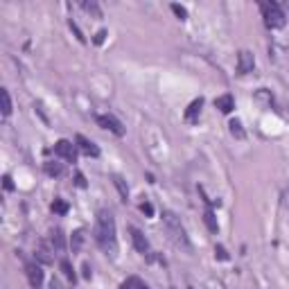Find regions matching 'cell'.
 <instances>
[{
  "label": "cell",
  "mask_w": 289,
  "mask_h": 289,
  "mask_svg": "<svg viewBox=\"0 0 289 289\" xmlns=\"http://www.w3.org/2000/svg\"><path fill=\"white\" fill-rule=\"evenodd\" d=\"M81 9H86L88 14H93L95 18H102V12H100V7L95 3H81Z\"/></svg>",
  "instance_id": "19"
},
{
  "label": "cell",
  "mask_w": 289,
  "mask_h": 289,
  "mask_svg": "<svg viewBox=\"0 0 289 289\" xmlns=\"http://www.w3.org/2000/svg\"><path fill=\"white\" fill-rule=\"evenodd\" d=\"M201 107H204V100H195V102L190 104V107H187V111H185V120L187 122H197V118H199V113H201Z\"/></svg>",
  "instance_id": "13"
},
{
  "label": "cell",
  "mask_w": 289,
  "mask_h": 289,
  "mask_svg": "<svg viewBox=\"0 0 289 289\" xmlns=\"http://www.w3.org/2000/svg\"><path fill=\"white\" fill-rule=\"evenodd\" d=\"M269 57H271L273 61H276L278 66H282V68H289V50L282 45H276L273 43L271 47H269Z\"/></svg>",
  "instance_id": "6"
},
{
  "label": "cell",
  "mask_w": 289,
  "mask_h": 289,
  "mask_svg": "<svg viewBox=\"0 0 289 289\" xmlns=\"http://www.w3.org/2000/svg\"><path fill=\"white\" fill-rule=\"evenodd\" d=\"M50 244H52V249H55V251H66V239H64V233H61L59 228H55L50 233Z\"/></svg>",
  "instance_id": "14"
},
{
  "label": "cell",
  "mask_w": 289,
  "mask_h": 289,
  "mask_svg": "<svg viewBox=\"0 0 289 289\" xmlns=\"http://www.w3.org/2000/svg\"><path fill=\"white\" fill-rule=\"evenodd\" d=\"M113 183H115V187L120 190V197H122V201H127V199H129V187L124 185V181L120 179V176H113Z\"/></svg>",
  "instance_id": "17"
},
{
  "label": "cell",
  "mask_w": 289,
  "mask_h": 289,
  "mask_svg": "<svg viewBox=\"0 0 289 289\" xmlns=\"http://www.w3.org/2000/svg\"><path fill=\"white\" fill-rule=\"evenodd\" d=\"M81 242H84V230H77V233L72 235V251H79Z\"/></svg>",
  "instance_id": "23"
},
{
  "label": "cell",
  "mask_w": 289,
  "mask_h": 289,
  "mask_svg": "<svg viewBox=\"0 0 289 289\" xmlns=\"http://www.w3.org/2000/svg\"><path fill=\"white\" fill-rule=\"evenodd\" d=\"M215 107L221 111V113H230V111L235 109V100L233 95H221V98L215 100Z\"/></svg>",
  "instance_id": "12"
},
{
  "label": "cell",
  "mask_w": 289,
  "mask_h": 289,
  "mask_svg": "<svg viewBox=\"0 0 289 289\" xmlns=\"http://www.w3.org/2000/svg\"><path fill=\"white\" fill-rule=\"evenodd\" d=\"M52 210L55 213H59V215H64L66 210H68V206H66V201H61V199H57L55 204H52Z\"/></svg>",
  "instance_id": "24"
},
{
  "label": "cell",
  "mask_w": 289,
  "mask_h": 289,
  "mask_svg": "<svg viewBox=\"0 0 289 289\" xmlns=\"http://www.w3.org/2000/svg\"><path fill=\"white\" fill-rule=\"evenodd\" d=\"M204 219H206V224H208V228L213 230V233H217V230H219V226H217V221H215V215H213V210H206Z\"/></svg>",
  "instance_id": "21"
},
{
  "label": "cell",
  "mask_w": 289,
  "mask_h": 289,
  "mask_svg": "<svg viewBox=\"0 0 289 289\" xmlns=\"http://www.w3.org/2000/svg\"><path fill=\"white\" fill-rule=\"evenodd\" d=\"M120 289H149L144 282L140 280V278H136V276H131V278H127V280L122 282V287Z\"/></svg>",
  "instance_id": "16"
},
{
  "label": "cell",
  "mask_w": 289,
  "mask_h": 289,
  "mask_svg": "<svg viewBox=\"0 0 289 289\" xmlns=\"http://www.w3.org/2000/svg\"><path fill=\"white\" fill-rule=\"evenodd\" d=\"M95 242L107 255L118 253V237H115V219L109 210H100L95 221Z\"/></svg>",
  "instance_id": "1"
},
{
  "label": "cell",
  "mask_w": 289,
  "mask_h": 289,
  "mask_svg": "<svg viewBox=\"0 0 289 289\" xmlns=\"http://www.w3.org/2000/svg\"><path fill=\"white\" fill-rule=\"evenodd\" d=\"M50 289H66V287L61 285V280H52L50 282Z\"/></svg>",
  "instance_id": "28"
},
{
  "label": "cell",
  "mask_w": 289,
  "mask_h": 289,
  "mask_svg": "<svg viewBox=\"0 0 289 289\" xmlns=\"http://www.w3.org/2000/svg\"><path fill=\"white\" fill-rule=\"evenodd\" d=\"M260 9H262L264 25H267L269 30H280V27H285L287 16H285V12H282V7L278 3H262L260 5Z\"/></svg>",
  "instance_id": "3"
},
{
  "label": "cell",
  "mask_w": 289,
  "mask_h": 289,
  "mask_svg": "<svg viewBox=\"0 0 289 289\" xmlns=\"http://www.w3.org/2000/svg\"><path fill=\"white\" fill-rule=\"evenodd\" d=\"M104 36H107V32H104V30H102V32H98V36H95V43H102V41H104Z\"/></svg>",
  "instance_id": "29"
},
{
  "label": "cell",
  "mask_w": 289,
  "mask_h": 289,
  "mask_svg": "<svg viewBox=\"0 0 289 289\" xmlns=\"http://www.w3.org/2000/svg\"><path fill=\"white\" fill-rule=\"evenodd\" d=\"M61 170H64V167H61V163H55V161H47V163H45V172H47L50 176H59Z\"/></svg>",
  "instance_id": "18"
},
{
  "label": "cell",
  "mask_w": 289,
  "mask_h": 289,
  "mask_svg": "<svg viewBox=\"0 0 289 289\" xmlns=\"http://www.w3.org/2000/svg\"><path fill=\"white\" fill-rule=\"evenodd\" d=\"M228 127H230V133H233V136L244 138V129H242V122H239V120H233Z\"/></svg>",
  "instance_id": "22"
},
{
  "label": "cell",
  "mask_w": 289,
  "mask_h": 289,
  "mask_svg": "<svg viewBox=\"0 0 289 289\" xmlns=\"http://www.w3.org/2000/svg\"><path fill=\"white\" fill-rule=\"evenodd\" d=\"M163 224H165V230H167V235L172 237V242H174L179 249L190 251V239H187L185 228L181 226L179 217H176L174 213H165V215H163Z\"/></svg>",
  "instance_id": "2"
},
{
  "label": "cell",
  "mask_w": 289,
  "mask_h": 289,
  "mask_svg": "<svg viewBox=\"0 0 289 289\" xmlns=\"http://www.w3.org/2000/svg\"><path fill=\"white\" fill-rule=\"evenodd\" d=\"M75 142L79 144V149H81V152H84V154H88V156H100V149L95 147V144L90 142L88 138H84V136H77V138H75Z\"/></svg>",
  "instance_id": "11"
},
{
  "label": "cell",
  "mask_w": 289,
  "mask_h": 289,
  "mask_svg": "<svg viewBox=\"0 0 289 289\" xmlns=\"http://www.w3.org/2000/svg\"><path fill=\"white\" fill-rule=\"evenodd\" d=\"M5 187H7V190H12V179H9V176H5Z\"/></svg>",
  "instance_id": "31"
},
{
  "label": "cell",
  "mask_w": 289,
  "mask_h": 289,
  "mask_svg": "<svg viewBox=\"0 0 289 289\" xmlns=\"http://www.w3.org/2000/svg\"><path fill=\"white\" fill-rule=\"evenodd\" d=\"M98 122H100V127L113 131L115 136H120V138L124 136V127H122V122H120L115 115H98Z\"/></svg>",
  "instance_id": "4"
},
{
  "label": "cell",
  "mask_w": 289,
  "mask_h": 289,
  "mask_svg": "<svg viewBox=\"0 0 289 289\" xmlns=\"http://www.w3.org/2000/svg\"><path fill=\"white\" fill-rule=\"evenodd\" d=\"M61 271H64V276L68 278L70 282H75V271H72V267H70L68 260H61Z\"/></svg>",
  "instance_id": "20"
},
{
  "label": "cell",
  "mask_w": 289,
  "mask_h": 289,
  "mask_svg": "<svg viewBox=\"0 0 289 289\" xmlns=\"http://www.w3.org/2000/svg\"><path fill=\"white\" fill-rule=\"evenodd\" d=\"M34 255H36L38 262H43V264H50L52 260H55V258H52V247H47L45 242H38V244H36Z\"/></svg>",
  "instance_id": "10"
},
{
  "label": "cell",
  "mask_w": 289,
  "mask_h": 289,
  "mask_svg": "<svg viewBox=\"0 0 289 289\" xmlns=\"http://www.w3.org/2000/svg\"><path fill=\"white\" fill-rule=\"evenodd\" d=\"M129 233H131V242H133V247H136V251L142 253V255H147V253H149V242H147V237H144V235L136 228V226H131V228H129Z\"/></svg>",
  "instance_id": "8"
},
{
  "label": "cell",
  "mask_w": 289,
  "mask_h": 289,
  "mask_svg": "<svg viewBox=\"0 0 289 289\" xmlns=\"http://www.w3.org/2000/svg\"><path fill=\"white\" fill-rule=\"evenodd\" d=\"M55 154L59 158H64V161H75L77 152H75V144H72L70 140H59L55 144Z\"/></svg>",
  "instance_id": "7"
},
{
  "label": "cell",
  "mask_w": 289,
  "mask_h": 289,
  "mask_svg": "<svg viewBox=\"0 0 289 289\" xmlns=\"http://www.w3.org/2000/svg\"><path fill=\"white\" fill-rule=\"evenodd\" d=\"M280 204H282V208L289 210V190L282 192V197H280Z\"/></svg>",
  "instance_id": "26"
},
{
  "label": "cell",
  "mask_w": 289,
  "mask_h": 289,
  "mask_svg": "<svg viewBox=\"0 0 289 289\" xmlns=\"http://www.w3.org/2000/svg\"><path fill=\"white\" fill-rule=\"evenodd\" d=\"M140 210H142V213H147V215H154L152 204H142V206H140Z\"/></svg>",
  "instance_id": "27"
},
{
  "label": "cell",
  "mask_w": 289,
  "mask_h": 289,
  "mask_svg": "<svg viewBox=\"0 0 289 289\" xmlns=\"http://www.w3.org/2000/svg\"><path fill=\"white\" fill-rule=\"evenodd\" d=\"M25 273H27V280H30V287H34L38 289L43 285V271H41V267L38 264H27L25 267Z\"/></svg>",
  "instance_id": "9"
},
{
  "label": "cell",
  "mask_w": 289,
  "mask_h": 289,
  "mask_svg": "<svg viewBox=\"0 0 289 289\" xmlns=\"http://www.w3.org/2000/svg\"><path fill=\"white\" fill-rule=\"evenodd\" d=\"M255 68V57H253V52H249V50H242L237 55V72L239 75H249V72H253Z\"/></svg>",
  "instance_id": "5"
},
{
  "label": "cell",
  "mask_w": 289,
  "mask_h": 289,
  "mask_svg": "<svg viewBox=\"0 0 289 289\" xmlns=\"http://www.w3.org/2000/svg\"><path fill=\"white\" fill-rule=\"evenodd\" d=\"M215 251H217V255H219L221 260H226V258H228V255H226V251H224V249H221V247H217Z\"/></svg>",
  "instance_id": "30"
},
{
  "label": "cell",
  "mask_w": 289,
  "mask_h": 289,
  "mask_svg": "<svg viewBox=\"0 0 289 289\" xmlns=\"http://www.w3.org/2000/svg\"><path fill=\"white\" fill-rule=\"evenodd\" d=\"M172 12H174L176 16L181 18V21H183V18H187V12H185V7H181V5H172Z\"/></svg>",
  "instance_id": "25"
},
{
  "label": "cell",
  "mask_w": 289,
  "mask_h": 289,
  "mask_svg": "<svg viewBox=\"0 0 289 289\" xmlns=\"http://www.w3.org/2000/svg\"><path fill=\"white\" fill-rule=\"evenodd\" d=\"M0 98H3V118H9V113H12V98H9V90L3 88L0 90Z\"/></svg>",
  "instance_id": "15"
}]
</instances>
